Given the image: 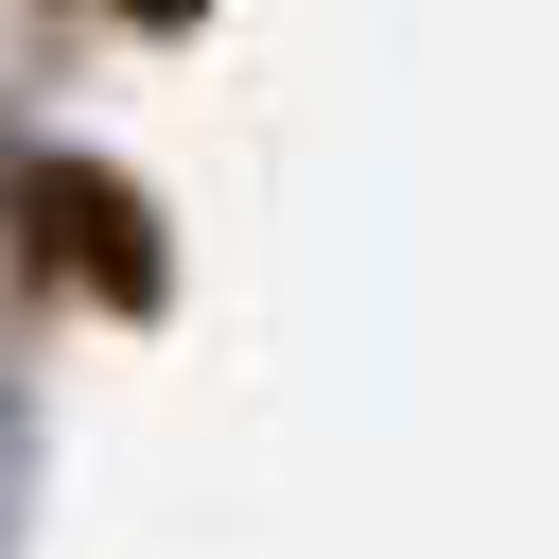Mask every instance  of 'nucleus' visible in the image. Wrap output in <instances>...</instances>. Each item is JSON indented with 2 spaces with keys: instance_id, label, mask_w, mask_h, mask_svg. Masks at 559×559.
I'll list each match as a JSON object with an SVG mask.
<instances>
[{
  "instance_id": "2",
  "label": "nucleus",
  "mask_w": 559,
  "mask_h": 559,
  "mask_svg": "<svg viewBox=\"0 0 559 559\" xmlns=\"http://www.w3.org/2000/svg\"><path fill=\"white\" fill-rule=\"evenodd\" d=\"M17 507H35V402L0 384V559H17Z\"/></svg>"
},
{
  "instance_id": "1",
  "label": "nucleus",
  "mask_w": 559,
  "mask_h": 559,
  "mask_svg": "<svg viewBox=\"0 0 559 559\" xmlns=\"http://www.w3.org/2000/svg\"><path fill=\"white\" fill-rule=\"evenodd\" d=\"M0 227H17L70 297H105V314H157V297H175V227H157V192L105 175V157H70V140H0Z\"/></svg>"
},
{
  "instance_id": "3",
  "label": "nucleus",
  "mask_w": 559,
  "mask_h": 559,
  "mask_svg": "<svg viewBox=\"0 0 559 559\" xmlns=\"http://www.w3.org/2000/svg\"><path fill=\"white\" fill-rule=\"evenodd\" d=\"M105 17H122V35H192L210 0H105Z\"/></svg>"
}]
</instances>
